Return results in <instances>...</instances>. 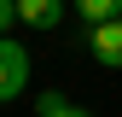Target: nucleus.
I'll return each instance as SVG.
<instances>
[{"mask_svg": "<svg viewBox=\"0 0 122 117\" xmlns=\"http://www.w3.org/2000/svg\"><path fill=\"white\" fill-rule=\"evenodd\" d=\"M23 82H29V53H23L12 35H0V105H6V99H18Z\"/></svg>", "mask_w": 122, "mask_h": 117, "instance_id": "obj_1", "label": "nucleus"}, {"mask_svg": "<svg viewBox=\"0 0 122 117\" xmlns=\"http://www.w3.org/2000/svg\"><path fill=\"white\" fill-rule=\"evenodd\" d=\"M87 41H93L99 64L122 70V12H116V18H105V23H93V29H87Z\"/></svg>", "mask_w": 122, "mask_h": 117, "instance_id": "obj_2", "label": "nucleus"}, {"mask_svg": "<svg viewBox=\"0 0 122 117\" xmlns=\"http://www.w3.org/2000/svg\"><path fill=\"white\" fill-rule=\"evenodd\" d=\"M18 18L29 29H58L64 23V0H18Z\"/></svg>", "mask_w": 122, "mask_h": 117, "instance_id": "obj_3", "label": "nucleus"}, {"mask_svg": "<svg viewBox=\"0 0 122 117\" xmlns=\"http://www.w3.org/2000/svg\"><path fill=\"white\" fill-rule=\"evenodd\" d=\"M35 117H93V111H81V105H70L64 94H41V99H35Z\"/></svg>", "mask_w": 122, "mask_h": 117, "instance_id": "obj_4", "label": "nucleus"}, {"mask_svg": "<svg viewBox=\"0 0 122 117\" xmlns=\"http://www.w3.org/2000/svg\"><path fill=\"white\" fill-rule=\"evenodd\" d=\"M76 12H81V23L93 29V23H105V18H116L122 0H76Z\"/></svg>", "mask_w": 122, "mask_h": 117, "instance_id": "obj_5", "label": "nucleus"}, {"mask_svg": "<svg viewBox=\"0 0 122 117\" xmlns=\"http://www.w3.org/2000/svg\"><path fill=\"white\" fill-rule=\"evenodd\" d=\"M12 23H23L18 18V0H0V35H12Z\"/></svg>", "mask_w": 122, "mask_h": 117, "instance_id": "obj_6", "label": "nucleus"}]
</instances>
